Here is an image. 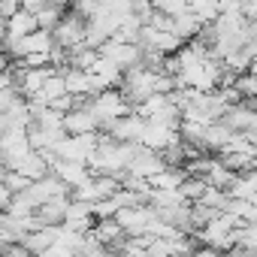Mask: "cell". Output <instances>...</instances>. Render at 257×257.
Here are the masks:
<instances>
[{
    "label": "cell",
    "mask_w": 257,
    "mask_h": 257,
    "mask_svg": "<svg viewBox=\"0 0 257 257\" xmlns=\"http://www.w3.org/2000/svg\"><path fill=\"white\" fill-rule=\"evenodd\" d=\"M91 109H94V115L100 121V131H106L115 118L134 112V103L121 94V88H103V91H97L91 97Z\"/></svg>",
    "instance_id": "6da1fadb"
},
{
    "label": "cell",
    "mask_w": 257,
    "mask_h": 257,
    "mask_svg": "<svg viewBox=\"0 0 257 257\" xmlns=\"http://www.w3.org/2000/svg\"><path fill=\"white\" fill-rule=\"evenodd\" d=\"M97 143H100V134L97 131L94 134H64L55 143V155L64 158V161H85L88 164V158L94 155Z\"/></svg>",
    "instance_id": "7a4b0ae2"
},
{
    "label": "cell",
    "mask_w": 257,
    "mask_h": 257,
    "mask_svg": "<svg viewBox=\"0 0 257 257\" xmlns=\"http://www.w3.org/2000/svg\"><path fill=\"white\" fill-rule=\"evenodd\" d=\"M85 31H88V19L82 13H64V19L52 34H55V43H61L64 49H79L85 46Z\"/></svg>",
    "instance_id": "3957f363"
},
{
    "label": "cell",
    "mask_w": 257,
    "mask_h": 257,
    "mask_svg": "<svg viewBox=\"0 0 257 257\" xmlns=\"http://www.w3.org/2000/svg\"><path fill=\"white\" fill-rule=\"evenodd\" d=\"M97 52H100V55H106V58H112L121 70H131V67L143 64V46H140V43H121V40L109 37Z\"/></svg>",
    "instance_id": "277c9868"
},
{
    "label": "cell",
    "mask_w": 257,
    "mask_h": 257,
    "mask_svg": "<svg viewBox=\"0 0 257 257\" xmlns=\"http://www.w3.org/2000/svg\"><path fill=\"white\" fill-rule=\"evenodd\" d=\"M115 218H118V224L124 227V233H143V230L158 218V212H155L152 203H137V206H121V209L115 212Z\"/></svg>",
    "instance_id": "5b68a950"
},
{
    "label": "cell",
    "mask_w": 257,
    "mask_h": 257,
    "mask_svg": "<svg viewBox=\"0 0 257 257\" xmlns=\"http://www.w3.org/2000/svg\"><path fill=\"white\" fill-rule=\"evenodd\" d=\"M64 194H70V185H67L61 176H55V173H46L43 179H34V182L28 185V197L34 200V206H43L46 200L64 197Z\"/></svg>",
    "instance_id": "8992f818"
},
{
    "label": "cell",
    "mask_w": 257,
    "mask_h": 257,
    "mask_svg": "<svg viewBox=\"0 0 257 257\" xmlns=\"http://www.w3.org/2000/svg\"><path fill=\"white\" fill-rule=\"evenodd\" d=\"M143 127H146V118L140 112H127L121 118H115L109 127H106V134L118 143H140L143 137Z\"/></svg>",
    "instance_id": "52a82bcc"
},
{
    "label": "cell",
    "mask_w": 257,
    "mask_h": 257,
    "mask_svg": "<svg viewBox=\"0 0 257 257\" xmlns=\"http://www.w3.org/2000/svg\"><path fill=\"white\" fill-rule=\"evenodd\" d=\"M64 131L67 134H94V131H100V121L91 109V100L64 112Z\"/></svg>",
    "instance_id": "ba28073f"
},
{
    "label": "cell",
    "mask_w": 257,
    "mask_h": 257,
    "mask_svg": "<svg viewBox=\"0 0 257 257\" xmlns=\"http://www.w3.org/2000/svg\"><path fill=\"white\" fill-rule=\"evenodd\" d=\"M182 134H179V127H170V124H161V121H152L146 118V127H143V137L140 143L146 149H155V152H164L170 143H176Z\"/></svg>",
    "instance_id": "9c48e42d"
},
{
    "label": "cell",
    "mask_w": 257,
    "mask_h": 257,
    "mask_svg": "<svg viewBox=\"0 0 257 257\" xmlns=\"http://www.w3.org/2000/svg\"><path fill=\"white\" fill-rule=\"evenodd\" d=\"M94 221H97V215H94V203H85V200L70 197L67 212H64V227L79 230V233H88V230L94 227Z\"/></svg>",
    "instance_id": "30bf717a"
},
{
    "label": "cell",
    "mask_w": 257,
    "mask_h": 257,
    "mask_svg": "<svg viewBox=\"0 0 257 257\" xmlns=\"http://www.w3.org/2000/svg\"><path fill=\"white\" fill-rule=\"evenodd\" d=\"M91 79H94V88L97 91H103V88H118L121 85V79H124V70L112 61V58H106V55H100L94 64H91Z\"/></svg>",
    "instance_id": "8fae6325"
},
{
    "label": "cell",
    "mask_w": 257,
    "mask_h": 257,
    "mask_svg": "<svg viewBox=\"0 0 257 257\" xmlns=\"http://www.w3.org/2000/svg\"><path fill=\"white\" fill-rule=\"evenodd\" d=\"M52 173H55V176H61V179L70 185V191H73L76 185H82V182H88V179L94 176V170H91L85 161H64V158H58V161L52 164Z\"/></svg>",
    "instance_id": "7c38bea8"
},
{
    "label": "cell",
    "mask_w": 257,
    "mask_h": 257,
    "mask_svg": "<svg viewBox=\"0 0 257 257\" xmlns=\"http://www.w3.org/2000/svg\"><path fill=\"white\" fill-rule=\"evenodd\" d=\"M64 82H67V91L76 94V97H94L97 88H94V79L88 70H79V67H70L64 73Z\"/></svg>",
    "instance_id": "4fadbf2b"
},
{
    "label": "cell",
    "mask_w": 257,
    "mask_h": 257,
    "mask_svg": "<svg viewBox=\"0 0 257 257\" xmlns=\"http://www.w3.org/2000/svg\"><path fill=\"white\" fill-rule=\"evenodd\" d=\"M91 233L106 245V248H115L127 233H124V227L118 224V218H97L94 221V227H91Z\"/></svg>",
    "instance_id": "5bb4252c"
},
{
    "label": "cell",
    "mask_w": 257,
    "mask_h": 257,
    "mask_svg": "<svg viewBox=\"0 0 257 257\" xmlns=\"http://www.w3.org/2000/svg\"><path fill=\"white\" fill-rule=\"evenodd\" d=\"M40 28V22H37V13H28V10H19V13H13L10 19H7V37H25V34H31V31H37Z\"/></svg>",
    "instance_id": "9a60e30c"
},
{
    "label": "cell",
    "mask_w": 257,
    "mask_h": 257,
    "mask_svg": "<svg viewBox=\"0 0 257 257\" xmlns=\"http://www.w3.org/2000/svg\"><path fill=\"white\" fill-rule=\"evenodd\" d=\"M13 170H19V173H25L28 179H43L46 173H52V167H49V161H46V158H43V155H40L37 149H31V152H28V155H25V158H22V161H19L16 167H13Z\"/></svg>",
    "instance_id": "2e32d148"
},
{
    "label": "cell",
    "mask_w": 257,
    "mask_h": 257,
    "mask_svg": "<svg viewBox=\"0 0 257 257\" xmlns=\"http://www.w3.org/2000/svg\"><path fill=\"white\" fill-rule=\"evenodd\" d=\"M67 203H70V194L46 200L43 206H37V215H40V221H43V224H64V212H67Z\"/></svg>",
    "instance_id": "e0dca14e"
},
{
    "label": "cell",
    "mask_w": 257,
    "mask_h": 257,
    "mask_svg": "<svg viewBox=\"0 0 257 257\" xmlns=\"http://www.w3.org/2000/svg\"><path fill=\"white\" fill-rule=\"evenodd\" d=\"M185 176H188V170H182V167H164L161 173H155L149 179V185L155 191H173V188H179L185 182Z\"/></svg>",
    "instance_id": "ac0fdd59"
},
{
    "label": "cell",
    "mask_w": 257,
    "mask_h": 257,
    "mask_svg": "<svg viewBox=\"0 0 257 257\" xmlns=\"http://www.w3.org/2000/svg\"><path fill=\"white\" fill-rule=\"evenodd\" d=\"M173 31L188 43V40H194V37L203 31V22H200V16H197L194 10H188V13H182V16L173 19Z\"/></svg>",
    "instance_id": "d6986e66"
},
{
    "label": "cell",
    "mask_w": 257,
    "mask_h": 257,
    "mask_svg": "<svg viewBox=\"0 0 257 257\" xmlns=\"http://www.w3.org/2000/svg\"><path fill=\"white\" fill-rule=\"evenodd\" d=\"M236 176H239V173H233V170H230L221 158H215V161H212V167H209V173H206L209 185H218V188H230Z\"/></svg>",
    "instance_id": "ffe728a7"
},
{
    "label": "cell",
    "mask_w": 257,
    "mask_h": 257,
    "mask_svg": "<svg viewBox=\"0 0 257 257\" xmlns=\"http://www.w3.org/2000/svg\"><path fill=\"white\" fill-rule=\"evenodd\" d=\"M206 188H209V179H206V176H194V173H188V176H185V182L179 185L182 197H185V200H191V203H194V200H200V197L206 194Z\"/></svg>",
    "instance_id": "44dd1931"
},
{
    "label": "cell",
    "mask_w": 257,
    "mask_h": 257,
    "mask_svg": "<svg viewBox=\"0 0 257 257\" xmlns=\"http://www.w3.org/2000/svg\"><path fill=\"white\" fill-rule=\"evenodd\" d=\"M61 19H64V7H58V4H49V7H43V10L37 13V22H40V28H46V31H55Z\"/></svg>",
    "instance_id": "7402d4cb"
},
{
    "label": "cell",
    "mask_w": 257,
    "mask_h": 257,
    "mask_svg": "<svg viewBox=\"0 0 257 257\" xmlns=\"http://www.w3.org/2000/svg\"><path fill=\"white\" fill-rule=\"evenodd\" d=\"M233 85H236V91H239V97H257V76H254L251 70H245V73H239V76L233 79Z\"/></svg>",
    "instance_id": "603a6c76"
},
{
    "label": "cell",
    "mask_w": 257,
    "mask_h": 257,
    "mask_svg": "<svg viewBox=\"0 0 257 257\" xmlns=\"http://www.w3.org/2000/svg\"><path fill=\"white\" fill-rule=\"evenodd\" d=\"M152 7H155V10H161V13H167V16H173V19L191 10L188 0H152Z\"/></svg>",
    "instance_id": "cb8c5ba5"
},
{
    "label": "cell",
    "mask_w": 257,
    "mask_h": 257,
    "mask_svg": "<svg viewBox=\"0 0 257 257\" xmlns=\"http://www.w3.org/2000/svg\"><path fill=\"white\" fill-rule=\"evenodd\" d=\"M34 179H28L25 173H19V170H7V176H4V185L13 191V194H19V191H28V185H31Z\"/></svg>",
    "instance_id": "d4e9b609"
},
{
    "label": "cell",
    "mask_w": 257,
    "mask_h": 257,
    "mask_svg": "<svg viewBox=\"0 0 257 257\" xmlns=\"http://www.w3.org/2000/svg\"><path fill=\"white\" fill-rule=\"evenodd\" d=\"M118 209H121V206H118L115 197H103V200L94 203V215H97V218H115Z\"/></svg>",
    "instance_id": "484cf974"
},
{
    "label": "cell",
    "mask_w": 257,
    "mask_h": 257,
    "mask_svg": "<svg viewBox=\"0 0 257 257\" xmlns=\"http://www.w3.org/2000/svg\"><path fill=\"white\" fill-rule=\"evenodd\" d=\"M149 25H155L158 31H173V16H167V13L155 10V13H152V19H149Z\"/></svg>",
    "instance_id": "4316f807"
},
{
    "label": "cell",
    "mask_w": 257,
    "mask_h": 257,
    "mask_svg": "<svg viewBox=\"0 0 257 257\" xmlns=\"http://www.w3.org/2000/svg\"><path fill=\"white\" fill-rule=\"evenodd\" d=\"M19 10H22V0H0V19H10Z\"/></svg>",
    "instance_id": "83f0119b"
},
{
    "label": "cell",
    "mask_w": 257,
    "mask_h": 257,
    "mask_svg": "<svg viewBox=\"0 0 257 257\" xmlns=\"http://www.w3.org/2000/svg\"><path fill=\"white\" fill-rule=\"evenodd\" d=\"M52 0H22V10H28V13H40L43 7H49Z\"/></svg>",
    "instance_id": "f1b7e54d"
}]
</instances>
